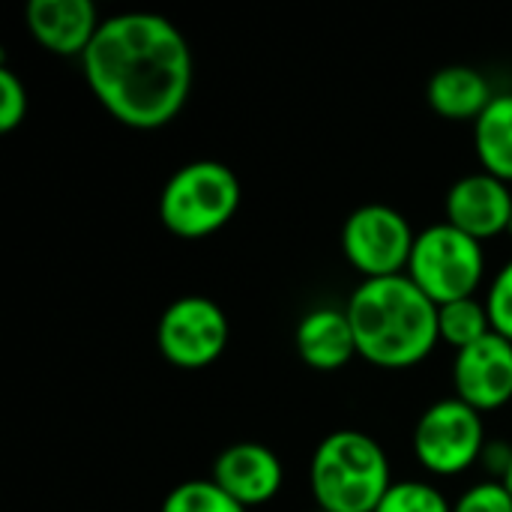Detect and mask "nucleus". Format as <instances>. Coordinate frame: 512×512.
Wrapping results in <instances>:
<instances>
[{
  "label": "nucleus",
  "instance_id": "obj_19",
  "mask_svg": "<svg viewBox=\"0 0 512 512\" xmlns=\"http://www.w3.org/2000/svg\"><path fill=\"white\" fill-rule=\"evenodd\" d=\"M27 117V87L18 72L0 63V132H15Z\"/></svg>",
  "mask_w": 512,
  "mask_h": 512
},
{
  "label": "nucleus",
  "instance_id": "obj_17",
  "mask_svg": "<svg viewBox=\"0 0 512 512\" xmlns=\"http://www.w3.org/2000/svg\"><path fill=\"white\" fill-rule=\"evenodd\" d=\"M159 512H246V507L225 495L213 480H186L165 495Z\"/></svg>",
  "mask_w": 512,
  "mask_h": 512
},
{
  "label": "nucleus",
  "instance_id": "obj_10",
  "mask_svg": "<svg viewBox=\"0 0 512 512\" xmlns=\"http://www.w3.org/2000/svg\"><path fill=\"white\" fill-rule=\"evenodd\" d=\"M444 222L474 240H492L512 228V186L489 171L459 177L444 198Z\"/></svg>",
  "mask_w": 512,
  "mask_h": 512
},
{
  "label": "nucleus",
  "instance_id": "obj_8",
  "mask_svg": "<svg viewBox=\"0 0 512 512\" xmlns=\"http://www.w3.org/2000/svg\"><path fill=\"white\" fill-rule=\"evenodd\" d=\"M417 231L408 216L390 204H363L348 213L342 225L345 261L363 279L402 276L411 261Z\"/></svg>",
  "mask_w": 512,
  "mask_h": 512
},
{
  "label": "nucleus",
  "instance_id": "obj_11",
  "mask_svg": "<svg viewBox=\"0 0 512 512\" xmlns=\"http://www.w3.org/2000/svg\"><path fill=\"white\" fill-rule=\"evenodd\" d=\"M225 495H231L240 507H261L270 504L285 480L279 456L258 444V441H240L225 447L213 462L210 477Z\"/></svg>",
  "mask_w": 512,
  "mask_h": 512
},
{
  "label": "nucleus",
  "instance_id": "obj_1",
  "mask_svg": "<svg viewBox=\"0 0 512 512\" xmlns=\"http://www.w3.org/2000/svg\"><path fill=\"white\" fill-rule=\"evenodd\" d=\"M81 72L96 102L117 123L153 132L186 108L195 57L171 18L159 12H120L102 21L81 57Z\"/></svg>",
  "mask_w": 512,
  "mask_h": 512
},
{
  "label": "nucleus",
  "instance_id": "obj_23",
  "mask_svg": "<svg viewBox=\"0 0 512 512\" xmlns=\"http://www.w3.org/2000/svg\"><path fill=\"white\" fill-rule=\"evenodd\" d=\"M315 512H324V510H315Z\"/></svg>",
  "mask_w": 512,
  "mask_h": 512
},
{
  "label": "nucleus",
  "instance_id": "obj_15",
  "mask_svg": "<svg viewBox=\"0 0 512 512\" xmlns=\"http://www.w3.org/2000/svg\"><path fill=\"white\" fill-rule=\"evenodd\" d=\"M474 150L483 171L512 186V90L495 93L489 108L474 120Z\"/></svg>",
  "mask_w": 512,
  "mask_h": 512
},
{
  "label": "nucleus",
  "instance_id": "obj_3",
  "mask_svg": "<svg viewBox=\"0 0 512 512\" xmlns=\"http://www.w3.org/2000/svg\"><path fill=\"white\" fill-rule=\"evenodd\" d=\"M309 486L318 510L375 512L393 486L387 450L366 432H330L312 453Z\"/></svg>",
  "mask_w": 512,
  "mask_h": 512
},
{
  "label": "nucleus",
  "instance_id": "obj_24",
  "mask_svg": "<svg viewBox=\"0 0 512 512\" xmlns=\"http://www.w3.org/2000/svg\"><path fill=\"white\" fill-rule=\"evenodd\" d=\"M510 234H512V228H510Z\"/></svg>",
  "mask_w": 512,
  "mask_h": 512
},
{
  "label": "nucleus",
  "instance_id": "obj_18",
  "mask_svg": "<svg viewBox=\"0 0 512 512\" xmlns=\"http://www.w3.org/2000/svg\"><path fill=\"white\" fill-rule=\"evenodd\" d=\"M375 512H453L441 489L423 480H393Z\"/></svg>",
  "mask_w": 512,
  "mask_h": 512
},
{
  "label": "nucleus",
  "instance_id": "obj_21",
  "mask_svg": "<svg viewBox=\"0 0 512 512\" xmlns=\"http://www.w3.org/2000/svg\"><path fill=\"white\" fill-rule=\"evenodd\" d=\"M453 512H512L510 489L501 480H483L459 495Z\"/></svg>",
  "mask_w": 512,
  "mask_h": 512
},
{
  "label": "nucleus",
  "instance_id": "obj_16",
  "mask_svg": "<svg viewBox=\"0 0 512 512\" xmlns=\"http://www.w3.org/2000/svg\"><path fill=\"white\" fill-rule=\"evenodd\" d=\"M438 333H441V342H447L456 351H465L483 336L495 333L486 300L465 297V300L438 306Z\"/></svg>",
  "mask_w": 512,
  "mask_h": 512
},
{
  "label": "nucleus",
  "instance_id": "obj_5",
  "mask_svg": "<svg viewBox=\"0 0 512 512\" xmlns=\"http://www.w3.org/2000/svg\"><path fill=\"white\" fill-rule=\"evenodd\" d=\"M405 273L435 306H447L477 297L486 276V252L480 240L450 222H438L417 234Z\"/></svg>",
  "mask_w": 512,
  "mask_h": 512
},
{
  "label": "nucleus",
  "instance_id": "obj_7",
  "mask_svg": "<svg viewBox=\"0 0 512 512\" xmlns=\"http://www.w3.org/2000/svg\"><path fill=\"white\" fill-rule=\"evenodd\" d=\"M231 327L225 309L204 297L186 294L168 303L156 324V348L159 354L186 372H198L213 366L228 345Z\"/></svg>",
  "mask_w": 512,
  "mask_h": 512
},
{
  "label": "nucleus",
  "instance_id": "obj_22",
  "mask_svg": "<svg viewBox=\"0 0 512 512\" xmlns=\"http://www.w3.org/2000/svg\"><path fill=\"white\" fill-rule=\"evenodd\" d=\"M507 489H510V495H512V459H510V468H507V474H504V480H501Z\"/></svg>",
  "mask_w": 512,
  "mask_h": 512
},
{
  "label": "nucleus",
  "instance_id": "obj_6",
  "mask_svg": "<svg viewBox=\"0 0 512 512\" xmlns=\"http://www.w3.org/2000/svg\"><path fill=\"white\" fill-rule=\"evenodd\" d=\"M486 423L483 414L450 396L429 405L414 426V456L435 477H456L483 462Z\"/></svg>",
  "mask_w": 512,
  "mask_h": 512
},
{
  "label": "nucleus",
  "instance_id": "obj_12",
  "mask_svg": "<svg viewBox=\"0 0 512 512\" xmlns=\"http://www.w3.org/2000/svg\"><path fill=\"white\" fill-rule=\"evenodd\" d=\"M30 36L57 57H84L105 18L90 0H30L27 3Z\"/></svg>",
  "mask_w": 512,
  "mask_h": 512
},
{
  "label": "nucleus",
  "instance_id": "obj_9",
  "mask_svg": "<svg viewBox=\"0 0 512 512\" xmlns=\"http://www.w3.org/2000/svg\"><path fill=\"white\" fill-rule=\"evenodd\" d=\"M456 399L474 411H498L512 399V342L489 333L453 360Z\"/></svg>",
  "mask_w": 512,
  "mask_h": 512
},
{
  "label": "nucleus",
  "instance_id": "obj_4",
  "mask_svg": "<svg viewBox=\"0 0 512 512\" xmlns=\"http://www.w3.org/2000/svg\"><path fill=\"white\" fill-rule=\"evenodd\" d=\"M240 201L243 186L234 168L219 159H195L165 180L159 192V219L183 240H204L237 216Z\"/></svg>",
  "mask_w": 512,
  "mask_h": 512
},
{
  "label": "nucleus",
  "instance_id": "obj_14",
  "mask_svg": "<svg viewBox=\"0 0 512 512\" xmlns=\"http://www.w3.org/2000/svg\"><path fill=\"white\" fill-rule=\"evenodd\" d=\"M495 99L489 78L465 63L441 66L426 84V102L444 120H477Z\"/></svg>",
  "mask_w": 512,
  "mask_h": 512
},
{
  "label": "nucleus",
  "instance_id": "obj_20",
  "mask_svg": "<svg viewBox=\"0 0 512 512\" xmlns=\"http://www.w3.org/2000/svg\"><path fill=\"white\" fill-rule=\"evenodd\" d=\"M483 300L492 318V330L512 342V258L498 270Z\"/></svg>",
  "mask_w": 512,
  "mask_h": 512
},
{
  "label": "nucleus",
  "instance_id": "obj_2",
  "mask_svg": "<svg viewBox=\"0 0 512 512\" xmlns=\"http://www.w3.org/2000/svg\"><path fill=\"white\" fill-rule=\"evenodd\" d=\"M345 312L354 327L357 354L378 369H411L441 342L438 306L408 273L363 279L348 297Z\"/></svg>",
  "mask_w": 512,
  "mask_h": 512
},
{
  "label": "nucleus",
  "instance_id": "obj_13",
  "mask_svg": "<svg viewBox=\"0 0 512 512\" xmlns=\"http://www.w3.org/2000/svg\"><path fill=\"white\" fill-rule=\"evenodd\" d=\"M294 345L300 360L315 372H336L360 357L351 318L336 306H318L306 312L297 324Z\"/></svg>",
  "mask_w": 512,
  "mask_h": 512
}]
</instances>
